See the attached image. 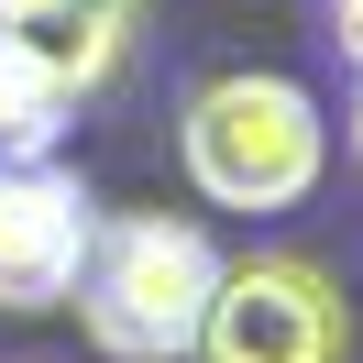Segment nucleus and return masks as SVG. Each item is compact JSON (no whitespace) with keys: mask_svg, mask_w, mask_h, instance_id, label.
I'll list each match as a JSON object with an SVG mask.
<instances>
[{"mask_svg":"<svg viewBox=\"0 0 363 363\" xmlns=\"http://www.w3.org/2000/svg\"><path fill=\"white\" fill-rule=\"evenodd\" d=\"M177 165L209 209H242V220L308 209L330 177V111L275 67H220L177 99Z\"/></svg>","mask_w":363,"mask_h":363,"instance_id":"obj_1","label":"nucleus"},{"mask_svg":"<svg viewBox=\"0 0 363 363\" xmlns=\"http://www.w3.org/2000/svg\"><path fill=\"white\" fill-rule=\"evenodd\" d=\"M220 297V253L199 220H165V209H99L89 275H77V330L111 363H187L199 352V319Z\"/></svg>","mask_w":363,"mask_h":363,"instance_id":"obj_2","label":"nucleus"},{"mask_svg":"<svg viewBox=\"0 0 363 363\" xmlns=\"http://www.w3.org/2000/svg\"><path fill=\"white\" fill-rule=\"evenodd\" d=\"M187 363H352V297L319 253H231Z\"/></svg>","mask_w":363,"mask_h":363,"instance_id":"obj_3","label":"nucleus"},{"mask_svg":"<svg viewBox=\"0 0 363 363\" xmlns=\"http://www.w3.org/2000/svg\"><path fill=\"white\" fill-rule=\"evenodd\" d=\"M99 242V199L67 155L0 165V308H67Z\"/></svg>","mask_w":363,"mask_h":363,"instance_id":"obj_4","label":"nucleus"},{"mask_svg":"<svg viewBox=\"0 0 363 363\" xmlns=\"http://www.w3.org/2000/svg\"><path fill=\"white\" fill-rule=\"evenodd\" d=\"M143 45V0H0V55L33 67L55 99H99Z\"/></svg>","mask_w":363,"mask_h":363,"instance_id":"obj_5","label":"nucleus"},{"mask_svg":"<svg viewBox=\"0 0 363 363\" xmlns=\"http://www.w3.org/2000/svg\"><path fill=\"white\" fill-rule=\"evenodd\" d=\"M55 143H67V99H55L33 67L0 55V165H45Z\"/></svg>","mask_w":363,"mask_h":363,"instance_id":"obj_6","label":"nucleus"},{"mask_svg":"<svg viewBox=\"0 0 363 363\" xmlns=\"http://www.w3.org/2000/svg\"><path fill=\"white\" fill-rule=\"evenodd\" d=\"M319 23H330V45L352 55V77H363V0H319Z\"/></svg>","mask_w":363,"mask_h":363,"instance_id":"obj_7","label":"nucleus"},{"mask_svg":"<svg viewBox=\"0 0 363 363\" xmlns=\"http://www.w3.org/2000/svg\"><path fill=\"white\" fill-rule=\"evenodd\" d=\"M341 143H352V177H363V77H352V111H341Z\"/></svg>","mask_w":363,"mask_h":363,"instance_id":"obj_8","label":"nucleus"}]
</instances>
